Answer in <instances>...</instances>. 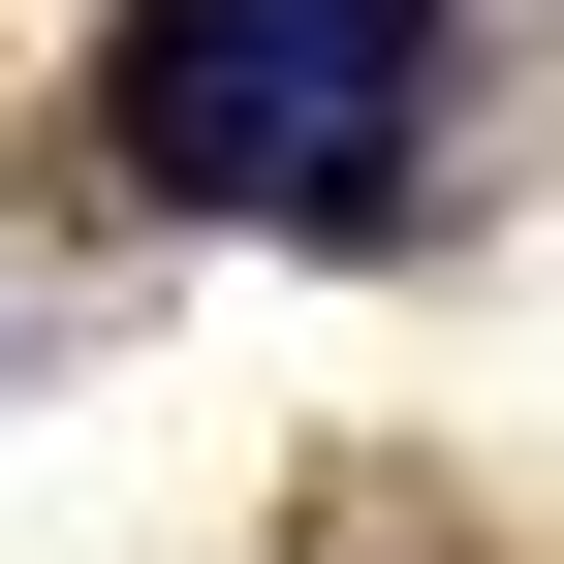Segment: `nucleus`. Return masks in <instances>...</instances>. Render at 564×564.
I'll return each mask as SVG.
<instances>
[{"mask_svg":"<svg viewBox=\"0 0 564 564\" xmlns=\"http://www.w3.org/2000/svg\"><path fill=\"white\" fill-rule=\"evenodd\" d=\"M408 63H440V0H126V158L220 188V220L377 251L408 220Z\"/></svg>","mask_w":564,"mask_h":564,"instance_id":"obj_1","label":"nucleus"}]
</instances>
